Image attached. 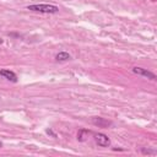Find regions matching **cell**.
<instances>
[{
  "label": "cell",
  "mask_w": 157,
  "mask_h": 157,
  "mask_svg": "<svg viewBox=\"0 0 157 157\" xmlns=\"http://www.w3.org/2000/svg\"><path fill=\"white\" fill-rule=\"evenodd\" d=\"M91 134H92V131L81 129V130L77 132V140H78V141H85V140L88 137V135H91Z\"/></svg>",
  "instance_id": "7"
},
{
  "label": "cell",
  "mask_w": 157,
  "mask_h": 157,
  "mask_svg": "<svg viewBox=\"0 0 157 157\" xmlns=\"http://www.w3.org/2000/svg\"><path fill=\"white\" fill-rule=\"evenodd\" d=\"M132 72L136 74V75H140V76H144V77H147L150 80H156V75L153 72H151L150 70L147 69H144V67H132Z\"/></svg>",
  "instance_id": "3"
},
{
  "label": "cell",
  "mask_w": 157,
  "mask_h": 157,
  "mask_svg": "<svg viewBox=\"0 0 157 157\" xmlns=\"http://www.w3.org/2000/svg\"><path fill=\"white\" fill-rule=\"evenodd\" d=\"M71 59V55L66 52H59L56 55H55V60L56 61H67Z\"/></svg>",
  "instance_id": "6"
},
{
  "label": "cell",
  "mask_w": 157,
  "mask_h": 157,
  "mask_svg": "<svg viewBox=\"0 0 157 157\" xmlns=\"http://www.w3.org/2000/svg\"><path fill=\"white\" fill-rule=\"evenodd\" d=\"M47 134H50V135H52L53 137H56V135H55V134H54V132H53L52 130H49V129H47Z\"/></svg>",
  "instance_id": "8"
},
{
  "label": "cell",
  "mask_w": 157,
  "mask_h": 157,
  "mask_svg": "<svg viewBox=\"0 0 157 157\" xmlns=\"http://www.w3.org/2000/svg\"><path fill=\"white\" fill-rule=\"evenodd\" d=\"M92 124H93V125H97V126H99V128H107V126H109L112 123H110L109 120L103 119V118L94 117V118H92Z\"/></svg>",
  "instance_id": "5"
},
{
  "label": "cell",
  "mask_w": 157,
  "mask_h": 157,
  "mask_svg": "<svg viewBox=\"0 0 157 157\" xmlns=\"http://www.w3.org/2000/svg\"><path fill=\"white\" fill-rule=\"evenodd\" d=\"M94 141L98 146L101 147H109L110 146V140L109 137L105 135V134H102V132H98V134H94Z\"/></svg>",
  "instance_id": "2"
},
{
  "label": "cell",
  "mask_w": 157,
  "mask_h": 157,
  "mask_svg": "<svg viewBox=\"0 0 157 157\" xmlns=\"http://www.w3.org/2000/svg\"><path fill=\"white\" fill-rule=\"evenodd\" d=\"M1 146H2V144H1V142H0V147H1Z\"/></svg>",
  "instance_id": "9"
},
{
  "label": "cell",
  "mask_w": 157,
  "mask_h": 157,
  "mask_svg": "<svg viewBox=\"0 0 157 157\" xmlns=\"http://www.w3.org/2000/svg\"><path fill=\"white\" fill-rule=\"evenodd\" d=\"M0 75H1L4 78H6V80H9V81H11V82H17V76H16V74H15L13 71H11V70L2 69V70H0Z\"/></svg>",
  "instance_id": "4"
},
{
  "label": "cell",
  "mask_w": 157,
  "mask_h": 157,
  "mask_svg": "<svg viewBox=\"0 0 157 157\" xmlns=\"http://www.w3.org/2000/svg\"><path fill=\"white\" fill-rule=\"evenodd\" d=\"M27 10L40 12V13H56L59 12V7L53 4H32L27 6Z\"/></svg>",
  "instance_id": "1"
}]
</instances>
